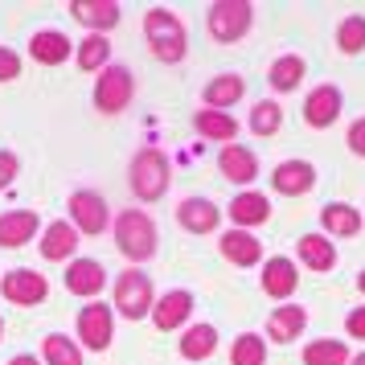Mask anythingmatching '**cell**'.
<instances>
[{
  "label": "cell",
  "mask_w": 365,
  "mask_h": 365,
  "mask_svg": "<svg viewBox=\"0 0 365 365\" xmlns=\"http://www.w3.org/2000/svg\"><path fill=\"white\" fill-rule=\"evenodd\" d=\"M144 37H148L152 58L165 62V66H177L185 53H189V37H185L181 17L168 13V9H148L144 13Z\"/></svg>",
  "instance_id": "cell-1"
},
{
  "label": "cell",
  "mask_w": 365,
  "mask_h": 365,
  "mask_svg": "<svg viewBox=\"0 0 365 365\" xmlns=\"http://www.w3.org/2000/svg\"><path fill=\"white\" fill-rule=\"evenodd\" d=\"M111 234H115L119 255H123L132 267L148 263L152 255H156V242H160V238H156V222H152L144 210H123V214L115 217Z\"/></svg>",
  "instance_id": "cell-2"
},
{
  "label": "cell",
  "mask_w": 365,
  "mask_h": 365,
  "mask_svg": "<svg viewBox=\"0 0 365 365\" xmlns=\"http://www.w3.org/2000/svg\"><path fill=\"white\" fill-rule=\"evenodd\" d=\"M168 181H173V168H168V156L160 148H140L128 165V185H132L135 201H160L168 193Z\"/></svg>",
  "instance_id": "cell-3"
},
{
  "label": "cell",
  "mask_w": 365,
  "mask_h": 365,
  "mask_svg": "<svg viewBox=\"0 0 365 365\" xmlns=\"http://www.w3.org/2000/svg\"><path fill=\"white\" fill-rule=\"evenodd\" d=\"M152 304H156V292H152L148 275H144L140 267L119 271V279H115V304H111V312H119L123 320H144V316H152Z\"/></svg>",
  "instance_id": "cell-4"
},
{
  "label": "cell",
  "mask_w": 365,
  "mask_h": 365,
  "mask_svg": "<svg viewBox=\"0 0 365 365\" xmlns=\"http://www.w3.org/2000/svg\"><path fill=\"white\" fill-rule=\"evenodd\" d=\"M250 25H255V9H250L247 0H217V4H210V13H205V29L222 46L242 41L250 34Z\"/></svg>",
  "instance_id": "cell-5"
},
{
  "label": "cell",
  "mask_w": 365,
  "mask_h": 365,
  "mask_svg": "<svg viewBox=\"0 0 365 365\" xmlns=\"http://www.w3.org/2000/svg\"><path fill=\"white\" fill-rule=\"evenodd\" d=\"M135 99V78L128 66H111L99 70V78H95V111L103 115H119V111H128V103Z\"/></svg>",
  "instance_id": "cell-6"
},
{
  "label": "cell",
  "mask_w": 365,
  "mask_h": 365,
  "mask_svg": "<svg viewBox=\"0 0 365 365\" xmlns=\"http://www.w3.org/2000/svg\"><path fill=\"white\" fill-rule=\"evenodd\" d=\"M66 210H70V226L78 234H103L107 226H111V205H107V197L103 193H95V189H74L66 201Z\"/></svg>",
  "instance_id": "cell-7"
},
{
  "label": "cell",
  "mask_w": 365,
  "mask_h": 365,
  "mask_svg": "<svg viewBox=\"0 0 365 365\" xmlns=\"http://www.w3.org/2000/svg\"><path fill=\"white\" fill-rule=\"evenodd\" d=\"M111 336H115V312H111V304H103V299H86V308L78 312V341L86 349H103L111 345Z\"/></svg>",
  "instance_id": "cell-8"
},
{
  "label": "cell",
  "mask_w": 365,
  "mask_h": 365,
  "mask_svg": "<svg viewBox=\"0 0 365 365\" xmlns=\"http://www.w3.org/2000/svg\"><path fill=\"white\" fill-rule=\"evenodd\" d=\"M0 296L9 299V304H17V308H34V304H41V299L50 296V279L37 275L34 267H17V271H9L0 279Z\"/></svg>",
  "instance_id": "cell-9"
},
{
  "label": "cell",
  "mask_w": 365,
  "mask_h": 365,
  "mask_svg": "<svg viewBox=\"0 0 365 365\" xmlns=\"http://www.w3.org/2000/svg\"><path fill=\"white\" fill-rule=\"evenodd\" d=\"M341 107H345L341 86L320 83V86H312V91H308V99H304V123L316 128V132H324V128H332V123L341 119Z\"/></svg>",
  "instance_id": "cell-10"
},
{
  "label": "cell",
  "mask_w": 365,
  "mask_h": 365,
  "mask_svg": "<svg viewBox=\"0 0 365 365\" xmlns=\"http://www.w3.org/2000/svg\"><path fill=\"white\" fill-rule=\"evenodd\" d=\"M271 189L283 193V197H304L316 189V165L312 160H279L271 168Z\"/></svg>",
  "instance_id": "cell-11"
},
{
  "label": "cell",
  "mask_w": 365,
  "mask_h": 365,
  "mask_svg": "<svg viewBox=\"0 0 365 365\" xmlns=\"http://www.w3.org/2000/svg\"><path fill=\"white\" fill-rule=\"evenodd\" d=\"M70 17L78 21V25H86L91 34H111L119 25V17H123V9H119L115 0H74L70 4Z\"/></svg>",
  "instance_id": "cell-12"
},
{
  "label": "cell",
  "mask_w": 365,
  "mask_h": 365,
  "mask_svg": "<svg viewBox=\"0 0 365 365\" xmlns=\"http://www.w3.org/2000/svg\"><path fill=\"white\" fill-rule=\"evenodd\" d=\"M189 316H193V292H185V287H177V292H165V296L152 304V324H156L160 332L181 329Z\"/></svg>",
  "instance_id": "cell-13"
},
{
  "label": "cell",
  "mask_w": 365,
  "mask_h": 365,
  "mask_svg": "<svg viewBox=\"0 0 365 365\" xmlns=\"http://www.w3.org/2000/svg\"><path fill=\"white\" fill-rule=\"evenodd\" d=\"M70 53H74V41L62 29H37L29 37V58L37 66H62V62H70Z\"/></svg>",
  "instance_id": "cell-14"
},
{
  "label": "cell",
  "mask_w": 365,
  "mask_h": 365,
  "mask_svg": "<svg viewBox=\"0 0 365 365\" xmlns=\"http://www.w3.org/2000/svg\"><path fill=\"white\" fill-rule=\"evenodd\" d=\"M107 283V271H103L99 259H70L66 267V292L70 296H83V299H95Z\"/></svg>",
  "instance_id": "cell-15"
},
{
  "label": "cell",
  "mask_w": 365,
  "mask_h": 365,
  "mask_svg": "<svg viewBox=\"0 0 365 365\" xmlns=\"http://www.w3.org/2000/svg\"><path fill=\"white\" fill-rule=\"evenodd\" d=\"M259 283H263V292L271 299H292V296H296V287H299V267L292 263V259L275 255V259H267Z\"/></svg>",
  "instance_id": "cell-16"
},
{
  "label": "cell",
  "mask_w": 365,
  "mask_h": 365,
  "mask_svg": "<svg viewBox=\"0 0 365 365\" xmlns=\"http://www.w3.org/2000/svg\"><path fill=\"white\" fill-rule=\"evenodd\" d=\"M217 173L230 185H250L259 177V156L250 148H242V144H226V148L217 152Z\"/></svg>",
  "instance_id": "cell-17"
},
{
  "label": "cell",
  "mask_w": 365,
  "mask_h": 365,
  "mask_svg": "<svg viewBox=\"0 0 365 365\" xmlns=\"http://www.w3.org/2000/svg\"><path fill=\"white\" fill-rule=\"evenodd\" d=\"M41 217L34 210H4L0 214V250H17L25 242H34Z\"/></svg>",
  "instance_id": "cell-18"
},
{
  "label": "cell",
  "mask_w": 365,
  "mask_h": 365,
  "mask_svg": "<svg viewBox=\"0 0 365 365\" xmlns=\"http://www.w3.org/2000/svg\"><path fill=\"white\" fill-rule=\"evenodd\" d=\"M41 259H50V263H70L74 259V250H78V230L70 226L66 217L62 222H50L46 230H41Z\"/></svg>",
  "instance_id": "cell-19"
},
{
  "label": "cell",
  "mask_w": 365,
  "mask_h": 365,
  "mask_svg": "<svg viewBox=\"0 0 365 365\" xmlns=\"http://www.w3.org/2000/svg\"><path fill=\"white\" fill-rule=\"evenodd\" d=\"M217 250H222V259L234 263V267L263 263V242H259L250 230H226L222 234V242H217Z\"/></svg>",
  "instance_id": "cell-20"
},
{
  "label": "cell",
  "mask_w": 365,
  "mask_h": 365,
  "mask_svg": "<svg viewBox=\"0 0 365 365\" xmlns=\"http://www.w3.org/2000/svg\"><path fill=\"white\" fill-rule=\"evenodd\" d=\"M226 214H230L234 230H250V226H263L267 217H271V201H267V193L247 189V193H238V197L226 205Z\"/></svg>",
  "instance_id": "cell-21"
},
{
  "label": "cell",
  "mask_w": 365,
  "mask_h": 365,
  "mask_svg": "<svg viewBox=\"0 0 365 365\" xmlns=\"http://www.w3.org/2000/svg\"><path fill=\"white\" fill-rule=\"evenodd\" d=\"M304 324H308V308L304 304H283V308L267 316V336L275 345H287V341H299Z\"/></svg>",
  "instance_id": "cell-22"
},
{
  "label": "cell",
  "mask_w": 365,
  "mask_h": 365,
  "mask_svg": "<svg viewBox=\"0 0 365 365\" xmlns=\"http://www.w3.org/2000/svg\"><path fill=\"white\" fill-rule=\"evenodd\" d=\"M320 230L324 238H353L361 234V210H353L349 201H329L320 210Z\"/></svg>",
  "instance_id": "cell-23"
},
{
  "label": "cell",
  "mask_w": 365,
  "mask_h": 365,
  "mask_svg": "<svg viewBox=\"0 0 365 365\" xmlns=\"http://www.w3.org/2000/svg\"><path fill=\"white\" fill-rule=\"evenodd\" d=\"M177 222H181L189 234H214L217 222H222V210H217L210 197H185L181 210H177Z\"/></svg>",
  "instance_id": "cell-24"
},
{
  "label": "cell",
  "mask_w": 365,
  "mask_h": 365,
  "mask_svg": "<svg viewBox=\"0 0 365 365\" xmlns=\"http://www.w3.org/2000/svg\"><path fill=\"white\" fill-rule=\"evenodd\" d=\"M242 95H247V78H242V74H217V78L205 83L201 103H205L210 111H226V107H234Z\"/></svg>",
  "instance_id": "cell-25"
},
{
  "label": "cell",
  "mask_w": 365,
  "mask_h": 365,
  "mask_svg": "<svg viewBox=\"0 0 365 365\" xmlns=\"http://www.w3.org/2000/svg\"><path fill=\"white\" fill-rule=\"evenodd\" d=\"M296 250H299V263L308 267V271H332L336 267V247L324 234H299Z\"/></svg>",
  "instance_id": "cell-26"
},
{
  "label": "cell",
  "mask_w": 365,
  "mask_h": 365,
  "mask_svg": "<svg viewBox=\"0 0 365 365\" xmlns=\"http://www.w3.org/2000/svg\"><path fill=\"white\" fill-rule=\"evenodd\" d=\"M74 62H78V70H86V74L107 70L111 66V41L103 34H86L83 41H74Z\"/></svg>",
  "instance_id": "cell-27"
},
{
  "label": "cell",
  "mask_w": 365,
  "mask_h": 365,
  "mask_svg": "<svg viewBox=\"0 0 365 365\" xmlns=\"http://www.w3.org/2000/svg\"><path fill=\"white\" fill-rule=\"evenodd\" d=\"M193 128H197L205 140L222 144V148L238 140V123H234V115H226V111H210V107H205V111H197V115H193Z\"/></svg>",
  "instance_id": "cell-28"
},
{
  "label": "cell",
  "mask_w": 365,
  "mask_h": 365,
  "mask_svg": "<svg viewBox=\"0 0 365 365\" xmlns=\"http://www.w3.org/2000/svg\"><path fill=\"white\" fill-rule=\"evenodd\" d=\"M304 74H308V66H304L299 53H279V58L271 62V70H267V83L275 86L279 95H287V91H296V86L304 83Z\"/></svg>",
  "instance_id": "cell-29"
},
{
  "label": "cell",
  "mask_w": 365,
  "mask_h": 365,
  "mask_svg": "<svg viewBox=\"0 0 365 365\" xmlns=\"http://www.w3.org/2000/svg\"><path fill=\"white\" fill-rule=\"evenodd\" d=\"M217 349V329L214 324H189L181 332V357L185 361H205V357H214Z\"/></svg>",
  "instance_id": "cell-30"
},
{
  "label": "cell",
  "mask_w": 365,
  "mask_h": 365,
  "mask_svg": "<svg viewBox=\"0 0 365 365\" xmlns=\"http://www.w3.org/2000/svg\"><path fill=\"white\" fill-rule=\"evenodd\" d=\"M349 345L345 341H332V336H320V341H308L304 345V365H349Z\"/></svg>",
  "instance_id": "cell-31"
},
{
  "label": "cell",
  "mask_w": 365,
  "mask_h": 365,
  "mask_svg": "<svg viewBox=\"0 0 365 365\" xmlns=\"http://www.w3.org/2000/svg\"><path fill=\"white\" fill-rule=\"evenodd\" d=\"M41 357H46V365H83V349L66 332H50L41 341Z\"/></svg>",
  "instance_id": "cell-32"
},
{
  "label": "cell",
  "mask_w": 365,
  "mask_h": 365,
  "mask_svg": "<svg viewBox=\"0 0 365 365\" xmlns=\"http://www.w3.org/2000/svg\"><path fill=\"white\" fill-rule=\"evenodd\" d=\"M283 128V107L275 99H259L255 103V111H250V132L255 135H275Z\"/></svg>",
  "instance_id": "cell-33"
},
{
  "label": "cell",
  "mask_w": 365,
  "mask_h": 365,
  "mask_svg": "<svg viewBox=\"0 0 365 365\" xmlns=\"http://www.w3.org/2000/svg\"><path fill=\"white\" fill-rule=\"evenodd\" d=\"M336 50L349 53V58L365 50V17L361 13H349V17L336 25Z\"/></svg>",
  "instance_id": "cell-34"
},
{
  "label": "cell",
  "mask_w": 365,
  "mask_h": 365,
  "mask_svg": "<svg viewBox=\"0 0 365 365\" xmlns=\"http://www.w3.org/2000/svg\"><path fill=\"white\" fill-rule=\"evenodd\" d=\"M230 365H267V341L259 332H242L230 349Z\"/></svg>",
  "instance_id": "cell-35"
},
{
  "label": "cell",
  "mask_w": 365,
  "mask_h": 365,
  "mask_svg": "<svg viewBox=\"0 0 365 365\" xmlns=\"http://www.w3.org/2000/svg\"><path fill=\"white\" fill-rule=\"evenodd\" d=\"M17 173H21V160H17V152L0 148V189H9V185L17 181Z\"/></svg>",
  "instance_id": "cell-36"
},
{
  "label": "cell",
  "mask_w": 365,
  "mask_h": 365,
  "mask_svg": "<svg viewBox=\"0 0 365 365\" xmlns=\"http://www.w3.org/2000/svg\"><path fill=\"white\" fill-rule=\"evenodd\" d=\"M13 78H21V58L17 50L0 46V83H13Z\"/></svg>",
  "instance_id": "cell-37"
},
{
  "label": "cell",
  "mask_w": 365,
  "mask_h": 365,
  "mask_svg": "<svg viewBox=\"0 0 365 365\" xmlns=\"http://www.w3.org/2000/svg\"><path fill=\"white\" fill-rule=\"evenodd\" d=\"M345 144H349V152H353V156H361V160H365V115L349 123V132H345Z\"/></svg>",
  "instance_id": "cell-38"
},
{
  "label": "cell",
  "mask_w": 365,
  "mask_h": 365,
  "mask_svg": "<svg viewBox=\"0 0 365 365\" xmlns=\"http://www.w3.org/2000/svg\"><path fill=\"white\" fill-rule=\"evenodd\" d=\"M345 332L353 336V341H365V304H361V308H353V312L345 316Z\"/></svg>",
  "instance_id": "cell-39"
},
{
  "label": "cell",
  "mask_w": 365,
  "mask_h": 365,
  "mask_svg": "<svg viewBox=\"0 0 365 365\" xmlns=\"http://www.w3.org/2000/svg\"><path fill=\"white\" fill-rule=\"evenodd\" d=\"M9 365H41V361H37L34 353H17V357H13Z\"/></svg>",
  "instance_id": "cell-40"
},
{
  "label": "cell",
  "mask_w": 365,
  "mask_h": 365,
  "mask_svg": "<svg viewBox=\"0 0 365 365\" xmlns=\"http://www.w3.org/2000/svg\"><path fill=\"white\" fill-rule=\"evenodd\" d=\"M349 365H365V353H353V357H349Z\"/></svg>",
  "instance_id": "cell-41"
},
{
  "label": "cell",
  "mask_w": 365,
  "mask_h": 365,
  "mask_svg": "<svg viewBox=\"0 0 365 365\" xmlns=\"http://www.w3.org/2000/svg\"><path fill=\"white\" fill-rule=\"evenodd\" d=\"M357 287H361V296H365V271H361V275H357Z\"/></svg>",
  "instance_id": "cell-42"
},
{
  "label": "cell",
  "mask_w": 365,
  "mask_h": 365,
  "mask_svg": "<svg viewBox=\"0 0 365 365\" xmlns=\"http://www.w3.org/2000/svg\"><path fill=\"white\" fill-rule=\"evenodd\" d=\"M0 336H4V320H0Z\"/></svg>",
  "instance_id": "cell-43"
}]
</instances>
